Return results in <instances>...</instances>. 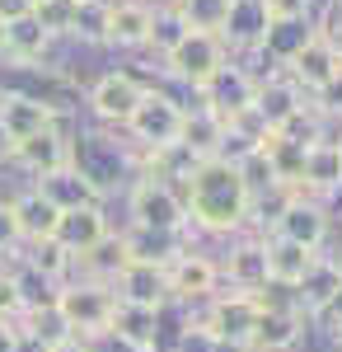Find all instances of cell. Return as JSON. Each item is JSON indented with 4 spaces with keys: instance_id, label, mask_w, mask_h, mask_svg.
I'll return each instance as SVG.
<instances>
[{
    "instance_id": "6da1fadb",
    "label": "cell",
    "mask_w": 342,
    "mask_h": 352,
    "mask_svg": "<svg viewBox=\"0 0 342 352\" xmlns=\"http://www.w3.org/2000/svg\"><path fill=\"white\" fill-rule=\"evenodd\" d=\"M183 207H187V226H197L207 235H235L253 212V197L239 179V164L211 155L183 184Z\"/></svg>"
},
{
    "instance_id": "7a4b0ae2",
    "label": "cell",
    "mask_w": 342,
    "mask_h": 352,
    "mask_svg": "<svg viewBox=\"0 0 342 352\" xmlns=\"http://www.w3.org/2000/svg\"><path fill=\"white\" fill-rule=\"evenodd\" d=\"M113 310H117V292L113 282H99V277H80V282H61V296H56V315L66 320L71 338H104L108 324H113Z\"/></svg>"
},
{
    "instance_id": "3957f363",
    "label": "cell",
    "mask_w": 342,
    "mask_h": 352,
    "mask_svg": "<svg viewBox=\"0 0 342 352\" xmlns=\"http://www.w3.org/2000/svg\"><path fill=\"white\" fill-rule=\"evenodd\" d=\"M127 207H132V226L174 230V235H183V230H187L183 192L169 188V184H159V179H150V174H141V179L132 184V197H127Z\"/></svg>"
},
{
    "instance_id": "277c9868",
    "label": "cell",
    "mask_w": 342,
    "mask_h": 352,
    "mask_svg": "<svg viewBox=\"0 0 342 352\" xmlns=\"http://www.w3.org/2000/svg\"><path fill=\"white\" fill-rule=\"evenodd\" d=\"M197 324L207 329L220 348L244 352L249 348V333L258 324V300L249 296V292H216V296L207 300V315H202Z\"/></svg>"
},
{
    "instance_id": "5b68a950",
    "label": "cell",
    "mask_w": 342,
    "mask_h": 352,
    "mask_svg": "<svg viewBox=\"0 0 342 352\" xmlns=\"http://www.w3.org/2000/svg\"><path fill=\"white\" fill-rule=\"evenodd\" d=\"M183 104L179 99H169V94H159V89H146L141 94V104H136L132 122H127V132L141 151H159V146H174L179 136H183Z\"/></svg>"
},
{
    "instance_id": "8992f818",
    "label": "cell",
    "mask_w": 342,
    "mask_h": 352,
    "mask_svg": "<svg viewBox=\"0 0 342 352\" xmlns=\"http://www.w3.org/2000/svg\"><path fill=\"white\" fill-rule=\"evenodd\" d=\"M225 61H230V56H225V43H220L216 33H187L183 43L164 56V71H169L174 80L202 89V85H207Z\"/></svg>"
},
{
    "instance_id": "52a82bcc",
    "label": "cell",
    "mask_w": 342,
    "mask_h": 352,
    "mask_svg": "<svg viewBox=\"0 0 342 352\" xmlns=\"http://www.w3.org/2000/svg\"><path fill=\"white\" fill-rule=\"evenodd\" d=\"M253 89H258V80H253L244 66H230V61H225V66H220V71L197 89V94H202V113L220 118V122L230 127L239 113L253 109Z\"/></svg>"
},
{
    "instance_id": "ba28073f",
    "label": "cell",
    "mask_w": 342,
    "mask_h": 352,
    "mask_svg": "<svg viewBox=\"0 0 342 352\" xmlns=\"http://www.w3.org/2000/svg\"><path fill=\"white\" fill-rule=\"evenodd\" d=\"M272 235H282L290 244H305V249H323V240H328V212L310 192H286L277 217H272Z\"/></svg>"
},
{
    "instance_id": "9c48e42d",
    "label": "cell",
    "mask_w": 342,
    "mask_h": 352,
    "mask_svg": "<svg viewBox=\"0 0 342 352\" xmlns=\"http://www.w3.org/2000/svg\"><path fill=\"white\" fill-rule=\"evenodd\" d=\"M61 122V109H56L52 99H43V94H5L0 99V127H5V136L19 146V141H28V136L47 132V127H56Z\"/></svg>"
},
{
    "instance_id": "30bf717a",
    "label": "cell",
    "mask_w": 342,
    "mask_h": 352,
    "mask_svg": "<svg viewBox=\"0 0 342 352\" xmlns=\"http://www.w3.org/2000/svg\"><path fill=\"white\" fill-rule=\"evenodd\" d=\"M141 94H146V85L136 80V76H127V71H108V76H99L94 89H89V109H94L99 122L127 127L132 113H136V104H141Z\"/></svg>"
},
{
    "instance_id": "8fae6325",
    "label": "cell",
    "mask_w": 342,
    "mask_h": 352,
    "mask_svg": "<svg viewBox=\"0 0 342 352\" xmlns=\"http://www.w3.org/2000/svg\"><path fill=\"white\" fill-rule=\"evenodd\" d=\"M164 282H169V300H211L216 296V282H220V263L207 258V254L183 249L164 268Z\"/></svg>"
},
{
    "instance_id": "7c38bea8",
    "label": "cell",
    "mask_w": 342,
    "mask_h": 352,
    "mask_svg": "<svg viewBox=\"0 0 342 352\" xmlns=\"http://www.w3.org/2000/svg\"><path fill=\"white\" fill-rule=\"evenodd\" d=\"M310 315L300 305H282V310H258V324L249 333V348L244 352H290L305 338Z\"/></svg>"
},
{
    "instance_id": "4fadbf2b",
    "label": "cell",
    "mask_w": 342,
    "mask_h": 352,
    "mask_svg": "<svg viewBox=\"0 0 342 352\" xmlns=\"http://www.w3.org/2000/svg\"><path fill=\"white\" fill-rule=\"evenodd\" d=\"M113 230H108V217L104 207H80V212H61V221H56L52 240L71 254V263H80L84 254H94L99 244L108 240Z\"/></svg>"
},
{
    "instance_id": "5bb4252c",
    "label": "cell",
    "mask_w": 342,
    "mask_h": 352,
    "mask_svg": "<svg viewBox=\"0 0 342 352\" xmlns=\"http://www.w3.org/2000/svg\"><path fill=\"white\" fill-rule=\"evenodd\" d=\"M113 292L127 305H150V310L169 305V282H164V268H155V263H132L127 258L113 277Z\"/></svg>"
},
{
    "instance_id": "9a60e30c",
    "label": "cell",
    "mask_w": 342,
    "mask_h": 352,
    "mask_svg": "<svg viewBox=\"0 0 342 352\" xmlns=\"http://www.w3.org/2000/svg\"><path fill=\"white\" fill-rule=\"evenodd\" d=\"M300 109H305V89L290 80L286 71L258 80V89H253V113L267 122V132H277V127H282L286 118H295Z\"/></svg>"
},
{
    "instance_id": "2e32d148",
    "label": "cell",
    "mask_w": 342,
    "mask_h": 352,
    "mask_svg": "<svg viewBox=\"0 0 342 352\" xmlns=\"http://www.w3.org/2000/svg\"><path fill=\"white\" fill-rule=\"evenodd\" d=\"M38 192L52 202L56 212H80V207H99V202H104V192L94 188L76 164H61L52 174H43V179H38Z\"/></svg>"
},
{
    "instance_id": "e0dca14e",
    "label": "cell",
    "mask_w": 342,
    "mask_h": 352,
    "mask_svg": "<svg viewBox=\"0 0 342 352\" xmlns=\"http://www.w3.org/2000/svg\"><path fill=\"white\" fill-rule=\"evenodd\" d=\"M117 240H122V258H132V263H155V268H169L187 249L183 235H174V230H150V226H127Z\"/></svg>"
},
{
    "instance_id": "ac0fdd59",
    "label": "cell",
    "mask_w": 342,
    "mask_h": 352,
    "mask_svg": "<svg viewBox=\"0 0 342 352\" xmlns=\"http://www.w3.org/2000/svg\"><path fill=\"white\" fill-rule=\"evenodd\" d=\"M342 188V141L319 136L300 160V188L295 192H338Z\"/></svg>"
},
{
    "instance_id": "d6986e66",
    "label": "cell",
    "mask_w": 342,
    "mask_h": 352,
    "mask_svg": "<svg viewBox=\"0 0 342 352\" xmlns=\"http://www.w3.org/2000/svg\"><path fill=\"white\" fill-rule=\"evenodd\" d=\"M263 254H267V282H277V287H300L305 282V272L315 268L319 249H305V244H290L282 235H267L263 240Z\"/></svg>"
},
{
    "instance_id": "ffe728a7",
    "label": "cell",
    "mask_w": 342,
    "mask_h": 352,
    "mask_svg": "<svg viewBox=\"0 0 342 352\" xmlns=\"http://www.w3.org/2000/svg\"><path fill=\"white\" fill-rule=\"evenodd\" d=\"M14 164H24L33 179H43V174H52L61 164H71V136L61 132V127H47V132L28 136L14 146Z\"/></svg>"
},
{
    "instance_id": "44dd1931",
    "label": "cell",
    "mask_w": 342,
    "mask_h": 352,
    "mask_svg": "<svg viewBox=\"0 0 342 352\" xmlns=\"http://www.w3.org/2000/svg\"><path fill=\"white\" fill-rule=\"evenodd\" d=\"M108 333L117 338V343H127L136 352H155L159 348V310L150 305H127V300H117V310H113V324Z\"/></svg>"
},
{
    "instance_id": "7402d4cb",
    "label": "cell",
    "mask_w": 342,
    "mask_h": 352,
    "mask_svg": "<svg viewBox=\"0 0 342 352\" xmlns=\"http://www.w3.org/2000/svg\"><path fill=\"white\" fill-rule=\"evenodd\" d=\"M267 24H272V14H267L263 0H230L220 43H230V47H263Z\"/></svg>"
},
{
    "instance_id": "603a6c76",
    "label": "cell",
    "mask_w": 342,
    "mask_h": 352,
    "mask_svg": "<svg viewBox=\"0 0 342 352\" xmlns=\"http://www.w3.org/2000/svg\"><path fill=\"white\" fill-rule=\"evenodd\" d=\"M338 71H342L338 56L328 52V43H323L319 33H315V38H310V43H305L295 56H290V66H286V76L300 85V89H310V94H315V89H323V85L333 80Z\"/></svg>"
},
{
    "instance_id": "cb8c5ba5",
    "label": "cell",
    "mask_w": 342,
    "mask_h": 352,
    "mask_svg": "<svg viewBox=\"0 0 342 352\" xmlns=\"http://www.w3.org/2000/svg\"><path fill=\"white\" fill-rule=\"evenodd\" d=\"M150 24H155V10L146 0H122L108 10V43L113 47H146Z\"/></svg>"
},
{
    "instance_id": "d4e9b609",
    "label": "cell",
    "mask_w": 342,
    "mask_h": 352,
    "mask_svg": "<svg viewBox=\"0 0 342 352\" xmlns=\"http://www.w3.org/2000/svg\"><path fill=\"white\" fill-rule=\"evenodd\" d=\"M220 277H230V287L235 292H258L267 287V254H263V240H244L235 244L230 254H225V263H220Z\"/></svg>"
},
{
    "instance_id": "484cf974",
    "label": "cell",
    "mask_w": 342,
    "mask_h": 352,
    "mask_svg": "<svg viewBox=\"0 0 342 352\" xmlns=\"http://www.w3.org/2000/svg\"><path fill=\"white\" fill-rule=\"evenodd\" d=\"M342 292V268H338V258L333 254H319L315 258V268L305 272V282L295 287V305L305 310V315H319L328 300Z\"/></svg>"
},
{
    "instance_id": "4316f807",
    "label": "cell",
    "mask_w": 342,
    "mask_h": 352,
    "mask_svg": "<svg viewBox=\"0 0 342 352\" xmlns=\"http://www.w3.org/2000/svg\"><path fill=\"white\" fill-rule=\"evenodd\" d=\"M14 207V221H19V235H24L28 244H38V240H52V230H56V221H61V212H56L52 202L43 197L38 188H28L24 197H14L10 202Z\"/></svg>"
},
{
    "instance_id": "83f0119b",
    "label": "cell",
    "mask_w": 342,
    "mask_h": 352,
    "mask_svg": "<svg viewBox=\"0 0 342 352\" xmlns=\"http://www.w3.org/2000/svg\"><path fill=\"white\" fill-rule=\"evenodd\" d=\"M47 43H52V33H43V24H38L33 14L14 19V24H5V56H10V61H19V66L43 61Z\"/></svg>"
},
{
    "instance_id": "f1b7e54d",
    "label": "cell",
    "mask_w": 342,
    "mask_h": 352,
    "mask_svg": "<svg viewBox=\"0 0 342 352\" xmlns=\"http://www.w3.org/2000/svg\"><path fill=\"white\" fill-rule=\"evenodd\" d=\"M315 33H319V28H310V19H272L267 33H263V52L272 56V61L290 66V56L300 52Z\"/></svg>"
},
{
    "instance_id": "f546056e",
    "label": "cell",
    "mask_w": 342,
    "mask_h": 352,
    "mask_svg": "<svg viewBox=\"0 0 342 352\" xmlns=\"http://www.w3.org/2000/svg\"><path fill=\"white\" fill-rule=\"evenodd\" d=\"M183 141L187 151L197 155V160H211V155H220V141H225V122L220 118H211V113H183Z\"/></svg>"
},
{
    "instance_id": "4dcf8cb0",
    "label": "cell",
    "mask_w": 342,
    "mask_h": 352,
    "mask_svg": "<svg viewBox=\"0 0 342 352\" xmlns=\"http://www.w3.org/2000/svg\"><path fill=\"white\" fill-rule=\"evenodd\" d=\"M174 10L183 14L187 33H216V38H220V28H225V10H230V0H179Z\"/></svg>"
},
{
    "instance_id": "1f68e13d",
    "label": "cell",
    "mask_w": 342,
    "mask_h": 352,
    "mask_svg": "<svg viewBox=\"0 0 342 352\" xmlns=\"http://www.w3.org/2000/svg\"><path fill=\"white\" fill-rule=\"evenodd\" d=\"M108 0H76V19H71V38L80 43H108Z\"/></svg>"
},
{
    "instance_id": "d6a6232c",
    "label": "cell",
    "mask_w": 342,
    "mask_h": 352,
    "mask_svg": "<svg viewBox=\"0 0 342 352\" xmlns=\"http://www.w3.org/2000/svg\"><path fill=\"white\" fill-rule=\"evenodd\" d=\"M187 38V24H183V14L179 10H159L155 14V24H150V47H155L159 56H169L179 43Z\"/></svg>"
},
{
    "instance_id": "836d02e7",
    "label": "cell",
    "mask_w": 342,
    "mask_h": 352,
    "mask_svg": "<svg viewBox=\"0 0 342 352\" xmlns=\"http://www.w3.org/2000/svg\"><path fill=\"white\" fill-rule=\"evenodd\" d=\"M24 258H28L38 272L56 277V282H66V272H71V254H66L56 240H38V244H33V254H24Z\"/></svg>"
},
{
    "instance_id": "e575fe53",
    "label": "cell",
    "mask_w": 342,
    "mask_h": 352,
    "mask_svg": "<svg viewBox=\"0 0 342 352\" xmlns=\"http://www.w3.org/2000/svg\"><path fill=\"white\" fill-rule=\"evenodd\" d=\"M33 19L43 24V33H71V19H76V0H38L33 5Z\"/></svg>"
},
{
    "instance_id": "d590c367",
    "label": "cell",
    "mask_w": 342,
    "mask_h": 352,
    "mask_svg": "<svg viewBox=\"0 0 342 352\" xmlns=\"http://www.w3.org/2000/svg\"><path fill=\"white\" fill-rule=\"evenodd\" d=\"M174 352H225V348H220L202 324H192V320H187L183 333H179V343H174Z\"/></svg>"
},
{
    "instance_id": "8d00e7d4",
    "label": "cell",
    "mask_w": 342,
    "mask_h": 352,
    "mask_svg": "<svg viewBox=\"0 0 342 352\" xmlns=\"http://www.w3.org/2000/svg\"><path fill=\"white\" fill-rule=\"evenodd\" d=\"M315 113L319 118H342V71L323 89H315Z\"/></svg>"
},
{
    "instance_id": "74e56055",
    "label": "cell",
    "mask_w": 342,
    "mask_h": 352,
    "mask_svg": "<svg viewBox=\"0 0 342 352\" xmlns=\"http://www.w3.org/2000/svg\"><path fill=\"white\" fill-rule=\"evenodd\" d=\"M24 320V305H19V292H14V282L0 272V324H19Z\"/></svg>"
},
{
    "instance_id": "f35d334b",
    "label": "cell",
    "mask_w": 342,
    "mask_h": 352,
    "mask_svg": "<svg viewBox=\"0 0 342 352\" xmlns=\"http://www.w3.org/2000/svg\"><path fill=\"white\" fill-rule=\"evenodd\" d=\"M19 221H14V207L10 202H0V258L10 254V249H19Z\"/></svg>"
},
{
    "instance_id": "ab89813d",
    "label": "cell",
    "mask_w": 342,
    "mask_h": 352,
    "mask_svg": "<svg viewBox=\"0 0 342 352\" xmlns=\"http://www.w3.org/2000/svg\"><path fill=\"white\" fill-rule=\"evenodd\" d=\"M272 19H310V5L315 0H263Z\"/></svg>"
},
{
    "instance_id": "60d3db41",
    "label": "cell",
    "mask_w": 342,
    "mask_h": 352,
    "mask_svg": "<svg viewBox=\"0 0 342 352\" xmlns=\"http://www.w3.org/2000/svg\"><path fill=\"white\" fill-rule=\"evenodd\" d=\"M319 38L328 43V52L338 56V66H342V14H333V19H328V28H319Z\"/></svg>"
},
{
    "instance_id": "b9f144b4",
    "label": "cell",
    "mask_w": 342,
    "mask_h": 352,
    "mask_svg": "<svg viewBox=\"0 0 342 352\" xmlns=\"http://www.w3.org/2000/svg\"><path fill=\"white\" fill-rule=\"evenodd\" d=\"M24 14H33V0H0V24H14Z\"/></svg>"
},
{
    "instance_id": "7bdbcfd3",
    "label": "cell",
    "mask_w": 342,
    "mask_h": 352,
    "mask_svg": "<svg viewBox=\"0 0 342 352\" xmlns=\"http://www.w3.org/2000/svg\"><path fill=\"white\" fill-rule=\"evenodd\" d=\"M19 338H24L19 324H0V352H19Z\"/></svg>"
},
{
    "instance_id": "ee69618b",
    "label": "cell",
    "mask_w": 342,
    "mask_h": 352,
    "mask_svg": "<svg viewBox=\"0 0 342 352\" xmlns=\"http://www.w3.org/2000/svg\"><path fill=\"white\" fill-rule=\"evenodd\" d=\"M319 320H328V329H333V324H342V292H338L333 300H328L323 310H319Z\"/></svg>"
},
{
    "instance_id": "f6af8a7d",
    "label": "cell",
    "mask_w": 342,
    "mask_h": 352,
    "mask_svg": "<svg viewBox=\"0 0 342 352\" xmlns=\"http://www.w3.org/2000/svg\"><path fill=\"white\" fill-rule=\"evenodd\" d=\"M47 352H94V348H89L84 338H61V343H56V348H47Z\"/></svg>"
},
{
    "instance_id": "bcb514c9",
    "label": "cell",
    "mask_w": 342,
    "mask_h": 352,
    "mask_svg": "<svg viewBox=\"0 0 342 352\" xmlns=\"http://www.w3.org/2000/svg\"><path fill=\"white\" fill-rule=\"evenodd\" d=\"M10 160H14V141L5 136V127H0V164H10Z\"/></svg>"
},
{
    "instance_id": "7dc6e473",
    "label": "cell",
    "mask_w": 342,
    "mask_h": 352,
    "mask_svg": "<svg viewBox=\"0 0 342 352\" xmlns=\"http://www.w3.org/2000/svg\"><path fill=\"white\" fill-rule=\"evenodd\" d=\"M333 348L342 352V324H333Z\"/></svg>"
},
{
    "instance_id": "c3c4849f",
    "label": "cell",
    "mask_w": 342,
    "mask_h": 352,
    "mask_svg": "<svg viewBox=\"0 0 342 352\" xmlns=\"http://www.w3.org/2000/svg\"><path fill=\"white\" fill-rule=\"evenodd\" d=\"M0 56H5V24H0Z\"/></svg>"
},
{
    "instance_id": "681fc988",
    "label": "cell",
    "mask_w": 342,
    "mask_h": 352,
    "mask_svg": "<svg viewBox=\"0 0 342 352\" xmlns=\"http://www.w3.org/2000/svg\"><path fill=\"white\" fill-rule=\"evenodd\" d=\"M338 268H342V254H338Z\"/></svg>"
},
{
    "instance_id": "f907efd6",
    "label": "cell",
    "mask_w": 342,
    "mask_h": 352,
    "mask_svg": "<svg viewBox=\"0 0 342 352\" xmlns=\"http://www.w3.org/2000/svg\"><path fill=\"white\" fill-rule=\"evenodd\" d=\"M33 5H38V0H33Z\"/></svg>"
}]
</instances>
